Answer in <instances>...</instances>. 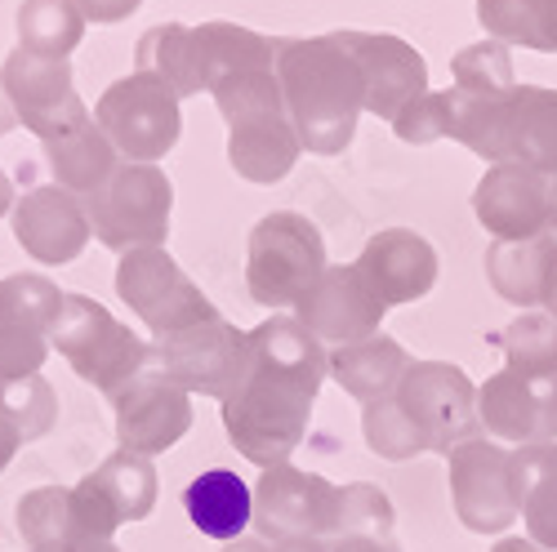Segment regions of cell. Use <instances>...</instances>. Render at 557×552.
I'll list each match as a JSON object with an SVG mask.
<instances>
[{
	"label": "cell",
	"mask_w": 557,
	"mask_h": 552,
	"mask_svg": "<svg viewBox=\"0 0 557 552\" xmlns=\"http://www.w3.org/2000/svg\"><path fill=\"white\" fill-rule=\"evenodd\" d=\"M331 379V352L295 316H268L246 335L242 375L219 401L223 428L255 468H282L304 446L321 384Z\"/></svg>",
	"instance_id": "cell-1"
},
{
	"label": "cell",
	"mask_w": 557,
	"mask_h": 552,
	"mask_svg": "<svg viewBox=\"0 0 557 552\" xmlns=\"http://www.w3.org/2000/svg\"><path fill=\"white\" fill-rule=\"evenodd\" d=\"M276 80H282L299 143L317 156H339L366 112V85L335 36L276 40Z\"/></svg>",
	"instance_id": "cell-2"
},
{
	"label": "cell",
	"mask_w": 557,
	"mask_h": 552,
	"mask_svg": "<svg viewBox=\"0 0 557 552\" xmlns=\"http://www.w3.org/2000/svg\"><path fill=\"white\" fill-rule=\"evenodd\" d=\"M138 67L134 72H152L161 76L178 99L188 95H214V85H223L237 72L255 67H276V40L237 27V23H161L138 40Z\"/></svg>",
	"instance_id": "cell-3"
},
{
	"label": "cell",
	"mask_w": 557,
	"mask_h": 552,
	"mask_svg": "<svg viewBox=\"0 0 557 552\" xmlns=\"http://www.w3.org/2000/svg\"><path fill=\"white\" fill-rule=\"evenodd\" d=\"M450 138L491 165H527L540 174H557V89L513 85L495 99L455 95Z\"/></svg>",
	"instance_id": "cell-4"
},
{
	"label": "cell",
	"mask_w": 557,
	"mask_h": 552,
	"mask_svg": "<svg viewBox=\"0 0 557 552\" xmlns=\"http://www.w3.org/2000/svg\"><path fill=\"white\" fill-rule=\"evenodd\" d=\"M214 103L227 121V165L246 183H282L299 165L304 143L276 67L227 76L223 85H214Z\"/></svg>",
	"instance_id": "cell-5"
},
{
	"label": "cell",
	"mask_w": 557,
	"mask_h": 552,
	"mask_svg": "<svg viewBox=\"0 0 557 552\" xmlns=\"http://www.w3.org/2000/svg\"><path fill=\"white\" fill-rule=\"evenodd\" d=\"M326 241L308 214H263L246 246V290L259 308H295L326 272Z\"/></svg>",
	"instance_id": "cell-6"
},
{
	"label": "cell",
	"mask_w": 557,
	"mask_h": 552,
	"mask_svg": "<svg viewBox=\"0 0 557 552\" xmlns=\"http://www.w3.org/2000/svg\"><path fill=\"white\" fill-rule=\"evenodd\" d=\"M50 348H59V356L108 401L148 371V352H152V343H144L129 326H121L89 294H63V312L50 335Z\"/></svg>",
	"instance_id": "cell-7"
},
{
	"label": "cell",
	"mask_w": 557,
	"mask_h": 552,
	"mask_svg": "<svg viewBox=\"0 0 557 552\" xmlns=\"http://www.w3.org/2000/svg\"><path fill=\"white\" fill-rule=\"evenodd\" d=\"M170 210H174V183L165 178L161 165L148 161H121L103 188L85 197L89 233L116 254L165 246Z\"/></svg>",
	"instance_id": "cell-8"
},
{
	"label": "cell",
	"mask_w": 557,
	"mask_h": 552,
	"mask_svg": "<svg viewBox=\"0 0 557 552\" xmlns=\"http://www.w3.org/2000/svg\"><path fill=\"white\" fill-rule=\"evenodd\" d=\"M95 125L108 134L116 156L157 165L183 134L178 95L152 72H129L103 89V99L95 103Z\"/></svg>",
	"instance_id": "cell-9"
},
{
	"label": "cell",
	"mask_w": 557,
	"mask_h": 552,
	"mask_svg": "<svg viewBox=\"0 0 557 552\" xmlns=\"http://www.w3.org/2000/svg\"><path fill=\"white\" fill-rule=\"evenodd\" d=\"M116 294L129 303V312L152 330V339H174L183 330L214 321L219 308L201 294V286L183 272L165 246L129 250L116 263Z\"/></svg>",
	"instance_id": "cell-10"
},
{
	"label": "cell",
	"mask_w": 557,
	"mask_h": 552,
	"mask_svg": "<svg viewBox=\"0 0 557 552\" xmlns=\"http://www.w3.org/2000/svg\"><path fill=\"white\" fill-rule=\"evenodd\" d=\"M393 401L406 410L424 446L442 459H450L463 441L486 437L478 414V384L450 361H414Z\"/></svg>",
	"instance_id": "cell-11"
},
{
	"label": "cell",
	"mask_w": 557,
	"mask_h": 552,
	"mask_svg": "<svg viewBox=\"0 0 557 552\" xmlns=\"http://www.w3.org/2000/svg\"><path fill=\"white\" fill-rule=\"evenodd\" d=\"M446 481L455 499V517L473 535H504L522 517L518 503V450L491 437L463 441L446 459Z\"/></svg>",
	"instance_id": "cell-12"
},
{
	"label": "cell",
	"mask_w": 557,
	"mask_h": 552,
	"mask_svg": "<svg viewBox=\"0 0 557 552\" xmlns=\"http://www.w3.org/2000/svg\"><path fill=\"white\" fill-rule=\"evenodd\" d=\"M339 522V486L321 473H304L295 464L268 468L255 486V526L268 543L295 539H335Z\"/></svg>",
	"instance_id": "cell-13"
},
{
	"label": "cell",
	"mask_w": 557,
	"mask_h": 552,
	"mask_svg": "<svg viewBox=\"0 0 557 552\" xmlns=\"http://www.w3.org/2000/svg\"><path fill=\"white\" fill-rule=\"evenodd\" d=\"M242 356H246V335L232 326V321L214 316V321H201V326L183 330L174 339H157L148 352V365L161 371L188 397L201 392V397L223 401L232 388H237Z\"/></svg>",
	"instance_id": "cell-14"
},
{
	"label": "cell",
	"mask_w": 557,
	"mask_h": 552,
	"mask_svg": "<svg viewBox=\"0 0 557 552\" xmlns=\"http://www.w3.org/2000/svg\"><path fill=\"white\" fill-rule=\"evenodd\" d=\"M63 312V290L36 272L0 276V379L40 375L50 335Z\"/></svg>",
	"instance_id": "cell-15"
},
{
	"label": "cell",
	"mask_w": 557,
	"mask_h": 552,
	"mask_svg": "<svg viewBox=\"0 0 557 552\" xmlns=\"http://www.w3.org/2000/svg\"><path fill=\"white\" fill-rule=\"evenodd\" d=\"M339 50L357 63L366 85V112L380 121H397L420 95H429V63L410 40L393 32H331Z\"/></svg>",
	"instance_id": "cell-16"
},
{
	"label": "cell",
	"mask_w": 557,
	"mask_h": 552,
	"mask_svg": "<svg viewBox=\"0 0 557 552\" xmlns=\"http://www.w3.org/2000/svg\"><path fill=\"white\" fill-rule=\"evenodd\" d=\"M0 85L14 103V116L23 129H32L40 143H54L67 129L85 125L89 112L76 99L72 63L67 59H40L27 50H14L0 67Z\"/></svg>",
	"instance_id": "cell-17"
},
{
	"label": "cell",
	"mask_w": 557,
	"mask_h": 552,
	"mask_svg": "<svg viewBox=\"0 0 557 552\" xmlns=\"http://www.w3.org/2000/svg\"><path fill=\"white\" fill-rule=\"evenodd\" d=\"M384 303L380 294L361 281L357 263H344V267H326L321 281L295 303V321L317 335L321 343L331 348H348V343H361L370 335H380L384 326Z\"/></svg>",
	"instance_id": "cell-18"
},
{
	"label": "cell",
	"mask_w": 557,
	"mask_h": 552,
	"mask_svg": "<svg viewBox=\"0 0 557 552\" xmlns=\"http://www.w3.org/2000/svg\"><path fill=\"white\" fill-rule=\"evenodd\" d=\"M116 441L121 450H134V454H165L174 450L193 428V397L174 388L161 371H148L138 375L134 384H125L116 397Z\"/></svg>",
	"instance_id": "cell-19"
},
{
	"label": "cell",
	"mask_w": 557,
	"mask_h": 552,
	"mask_svg": "<svg viewBox=\"0 0 557 552\" xmlns=\"http://www.w3.org/2000/svg\"><path fill=\"white\" fill-rule=\"evenodd\" d=\"M482 432L499 446H548L557 441V379H518V375H491L478 388Z\"/></svg>",
	"instance_id": "cell-20"
},
{
	"label": "cell",
	"mask_w": 557,
	"mask_h": 552,
	"mask_svg": "<svg viewBox=\"0 0 557 552\" xmlns=\"http://www.w3.org/2000/svg\"><path fill=\"white\" fill-rule=\"evenodd\" d=\"M14 241L45 267L72 263L89 246L85 201L59 183H36L14 201Z\"/></svg>",
	"instance_id": "cell-21"
},
{
	"label": "cell",
	"mask_w": 557,
	"mask_h": 552,
	"mask_svg": "<svg viewBox=\"0 0 557 552\" xmlns=\"http://www.w3.org/2000/svg\"><path fill=\"white\" fill-rule=\"evenodd\" d=\"M473 214L495 241H531L548 233V174L527 165H491L473 188Z\"/></svg>",
	"instance_id": "cell-22"
},
{
	"label": "cell",
	"mask_w": 557,
	"mask_h": 552,
	"mask_svg": "<svg viewBox=\"0 0 557 552\" xmlns=\"http://www.w3.org/2000/svg\"><path fill=\"white\" fill-rule=\"evenodd\" d=\"M437 250L410 233V227H388V233H375L361 254H357V272L361 281L380 294L384 308H401L424 299L437 286Z\"/></svg>",
	"instance_id": "cell-23"
},
{
	"label": "cell",
	"mask_w": 557,
	"mask_h": 552,
	"mask_svg": "<svg viewBox=\"0 0 557 552\" xmlns=\"http://www.w3.org/2000/svg\"><path fill=\"white\" fill-rule=\"evenodd\" d=\"M486 281L504 303H518L522 312H535L548 303L557 286V237H531V241H491Z\"/></svg>",
	"instance_id": "cell-24"
},
{
	"label": "cell",
	"mask_w": 557,
	"mask_h": 552,
	"mask_svg": "<svg viewBox=\"0 0 557 552\" xmlns=\"http://www.w3.org/2000/svg\"><path fill=\"white\" fill-rule=\"evenodd\" d=\"M410 365H414L410 352H406L397 339H388V335L380 330V335H370V339H361V343L335 348V352H331V379H335L348 397H357L361 405H375V401H388V397L401 388V379H406Z\"/></svg>",
	"instance_id": "cell-25"
},
{
	"label": "cell",
	"mask_w": 557,
	"mask_h": 552,
	"mask_svg": "<svg viewBox=\"0 0 557 552\" xmlns=\"http://www.w3.org/2000/svg\"><path fill=\"white\" fill-rule=\"evenodd\" d=\"M183 513H188V522L201 535L232 543L255 522V490L232 468H210V473L193 477L188 490H183Z\"/></svg>",
	"instance_id": "cell-26"
},
{
	"label": "cell",
	"mask_w": 557,
	"mask_h": 552,
	"mask_svg": "<svg viewBox=\"0 0 557 552\" xmlns=\"http://www.w3.org/2000/svg\"><path fill=\"white\" fill-rule=\"evenodd\" d=\"M45 165H50L59 188H67L72 197L85 201V197H95L103 183L112 178L121 156L108 143V134L95 121H85V125L67 129L63 138H54V143H45Z\"/></svg>",
	"instance_id": "cell-27"
},
{
	"label": "cell",
	"mask_w": 557,
	"mask_h": 552,
	"mask_svg": "<svg viewBox=\"0 0 557 552\" xmlns=\"http://www.w3.org/2000/svg\"><path fill=\"white\" fill-rule=\"evenodd\" d=\"M95 486V494L116 513V522H144L157 509V468L148 454H134V450H116L108 454L103 464L85 477Z\"/></svg>",
	"instance_id": "cell-28"
},
{
	"label": "cell",
	"mask_w": 557,
	"mask_h": 552,
	"mask_svg": "<svg viewBox=\"0 0 557 552\" xmlns=\"http://www.w3.org/2000/svg\"><path fill=\"white\" fill-rule=\"evenodd\" d=\"M14 526L32 552H81L76 494L72 486H40L18 499Z\"/></svg>",
	"instance_id": "cell-29"
},
{
	"label": "cell",
	"mask_w": 557,
	"mask_h": 552,
	"mask_svg": "<svg viewBox=\"0 0 557 552\" xmlns=\"http://www.w3.org/2000/svg\"><path fill=\"white\" fill-rule=\"evenodd\" d=\"M518 503L527 539L557 552V441L518 450Z\"/></svg>",
	"instance_id": "cell-30"
},
{
	"label": "cell",
	"mask_w": 557,
	"mask_h": 552,
	"mask_svg": "<svg viewBox=\"0 0 557 552\" xmlns=\"http://www.w3.org/2000/svg\"><path fill=\"white\" fill-rule=\"evenodd\" d=\"M478 23L491 40L557 54V0H478Z\"/></svg>",
	"instance_id": "cell-31"
},
{
	"label": "cell",
	"mask_w": 557,
	"mask_h": 552,
	"mask_svg": "<svg viewBox=\"0 0 557 552\" xmlns=\"http://www.w3.org/2000/svg\"><path fill=\"white\" fill-rule=\"evenodd\" d=\"M504 348V371L518 379H557V321L548 312H518L491 335Z\"/></svg>",
	"instance_id": "cell-32"
},
{
	"label": "cell",
	"mask_w": 557,
	"mask_h": 552,
	"mask_svg": "<svg viewBox=\"0 0 557 552\" xmlns=\"http://www.w3.org/2000/svg\"><path fill=\"white\" fill-rule=\"evenodd\" d=\"M85 36L76 0H23L18 5V50L40 59H67Z\"/></svg>",
	"instance_id": "cell-33"
},
{
	"label": "cell",
	"mask_w": 557,
	"mask_h": 552,
	"mask_svg": "<svg viewBox=\"0 0 557 552\" xmlns=\"http://www.w3.org/2000/svg\"><path fill=\"white\" fill-rule=\"evenodd\" d=\"M518 85L513 76V54H508L504 40H478V45H463V50L450 59V89L463 99H495L508 95Z\"/></svg>",
	"instance_id": "cell-34"
},
{
	"label": "cell",
	"mask_w": 557,
	"mask_h": 552,
	"mask_svg": "<svg viewBox=\"0 0 557 552\" xmlns=\"http://www.w3.org/2000/svg\"><path fill=\"white\" fill-rule=\"evenodd\" d=\"M0 424L14 428V437L40 441L59 424V397L40 375H23V379H0Z\"/></svg>",
	"instance_id": "cell-35"
},
{
	"label": "cell",
	"mask_w": 557,
	"mask_h": 552,
	"mask_svg": "<svg viewBox=\"0 0 557 552\" xmlns=\"http://www.w3.org/2000/svg\"><path fill=\"white\" fill-rule=\"evenodd\" d=\"M397 513L393 499L380 486H339V522H335V539H393Z\"/></svg>",
	"instance_id": "cell-36"
},
{
	"label": "cell",
	"mask_w": 557,
	"mask_h": 552,
	"mask_svg": "<svg viewBox=\"0 0 557 552\" xmlns=\"http://www.w3.org/2000/svg\"><path fill=\"white\" fill-rule=\"evenodd\" d=\"M361 437H366V446L375 450L380 459H388V464H406V459L429 450L424 437L414 432V424L406 419V410L393 397L361 410Z\"/></svg>",
	"instance_id": "cell-37"
},
{
	"label": "cell",
	"mask_w": 557,
	"mask_h": 552,
	"mask_svg": "<svg viewBox=\"0 0 557 552\" xmlns=\"http://www.w3.org/2000/svg\"><path fill=\"white\" fill-rule=\"evenodd\" d=\"M450 125H455V95L450 89H429V95H420L410 108H401V116L393 121V134L401 143L429 148V143L450 138Z\"/></svg>",
	"instance_id": "cell-38"
},
{
	"label": "cell",
	"mask_w": 557,
	"mask_h": 552,
	"mask_svg": "<svg viewBox=\"0 0 557 552\" xmlns=\"http://www.w3.org/2000/svg\"><path fill=\"white\" fill-rule=\"evenodd\" d=\"M144 0H76V10L85 14V23H125Z\"/></svg>",
	"instance_id": "cell-39"
},
{
	"label": "cell",
	"mask_w": 557,
	"mask_h": 552,
	"mask_svg": "<svg viewBox=\"0 0 557 552\" xmlns=\"http://www.w3.org/2000/svg\"><path fill=\"white\" fill-rule=\"evenodd\" d=\"M331 552H401L393 539H331Z\"/></svg>",
	"instance_id": "cell-40"
},
{
	"label": "cell",
	"mask_w": 557,
	"mask_h": 552,
	"mask_svg": "<svg viewBox=\"0 0 557 552\" xmlns=\"http://www.w3.org/2000/svg\"><path fill=\"white\" fill-rule=\"evenodd\" d=\"M18 446H23V441L14 437V428H5V424H0V473L10 468V459L18 454Z\"/></svg>",
	"instance_id": "cell-41"
},
{
	"label": "cell",
	"mask_w": 557,
	"mask_h": 552,
	"mask_svg": "<svg viewBox=\"0 0 557 552\" xmlns=\"http://www.w3.org/2000/svg\"><path fill=\"white\" fill-rule=\"evenodd\" d=\"M491 552H548V548H540L535 539H522V535H508V539H499Z\"/></svg>",
	"instance_id": "cell-42"
},
{
	"label": "cell",
	"mask_w": 557,
	"mask_h": 552,
	"mask_svg": "<svg viewBox=\"0 0 557 552\" xmlns=\"http://www.w3.org/2000/svg\"><path fill=\"white\" fill-rule=\"evenodd\" d=\"M223 552H276V543H268V539H232V543H223Z\"/></svg>",
	"instance_id": "cell-43"
},
{
	"label": "cell",
	"mask_w": 557,
	"mask_h": 552,
	"mask_svg": "<svg viewBox=\"0 0 557 552\" xmlns=\"http://www.w3.org/2000/svg\"><path fill=\"white\" fill-rule=\"evenodd\" d=\"M276 552H331V539H295V543H276Z\"/></svg>",
	"instance_id": "cell-44"
},
{
	"label": "cell",
	"mask_w": 557,
	"mask_h": 552,
	"mask_svg": "<svg viewBox=\"0 0 557 552\" xmlns=\"http://www.w3.org/2000/svg\"><path fill=\"white\" fill-rule=\"evenodd\" d=\"M14 125H18V116H14V103H10V95H5V85H0V138H5Z\"/></svg>",
	"instance_id": "cell-45"
},
{
	"label": "cell",
	"mask_w": 557,
	"mask_h": 552,
	"mask_svg": "<svg viewBox=\"0 0 557 552\" xmlns=\"http://www.w3.org/2000/svg\"><path fill=\"white\" fill-rule=\"evenodd\" d=\"M14 201H18V197H14V183H10V174H5V170H0V218H5V214L14 210Z\"/></svg>",
	"instance_id": "cell-46"
},
{
	"label": "cell",
	"mask_w": 557,
	"mask_h": 552,
	"mask_svg": "<svg viewBox=\"0 0 557 552\" xmlns=\"http://www.w3.org/2000/svg\"><path fill=\"white\" fill-rule=\"evenodd\" d=\"M548 237H557V174H548Z\"/></svg>",
	"instance_id": "cell-47"
},
{
	"label": "cell",
	"mask_w": 557,
	"mask_h": 552,
	"mask_svg": "<svg viewBox=\"0 0 557 552\" xmlns=\"http://www.w3.org/2000/svg\"><path fill=\"white\" fill-rule=\"evenodd\" d=\"M544 312L557 321V286H553V294H548V303H544Z\"/></svg>",
	"instance_id": "cell-48"
},
{
	"label": "cell",
	"mask_w": 557,
	"mask_h": 552,
	"mask_svg": "<svg viewBox=\"0 0 557 552\" xmlns=\"http://www.w3.org/2000/svg\"><path fill=\"white\" fill-rule=\"evenodd\" d=\"M81 552H121L116 543H95V548H81Z\"/></svg>",
	"instance_id": "cell-49"
}]
</instances>
